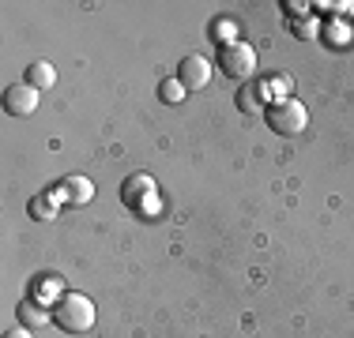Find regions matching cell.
Returning <instances> with one entry per match:
<instances>
[{
    "label": "cell",
    "mask_w": 354,
    "mask_h": 338,
    "mask_svg": "<svg viewBox=\"0 0 354 338\" xmlns=\"http://www.w3.org/2000/svg\"><path fill=\"white\" fill-rule=\"evenodd\" d=\"M95 319H98L95 301L83 297V293H64V297L53 304V324L61 327V331H68V335L91 331V327H95Z\"/></svg>",
    "instance_id": "cell-1"
},
{
    "label": "cell",
    "mask_w": 354,
    "mask_h": 338,
    "mask_svg": "<svg viewBox=\"0 0 354 338\" xmlns=\"http://www.w3.org/2000/svg\"><path fill=\"white\" fill-rule=\"evenodd\" d=\"M268 128L275 135H301L309 128V109L294 95L272 101V106H268Z\"/></svg>",
    "instance_id": "cell-2"
},
{
    "label": "cell",
    "mask_w": 354,
    "mask_h": 338,
    "mask_svg": "<svg viewBox=\"0 0 354 338\" xmlns=\"http://www.w3.org/2000/svg\"><path fill=\"white\" fill-rule=\"evenodd\" d=\"M218 68H223L230 79H249L257 72V49L249 41H234V46H223L218 53Z\"/></svg>",
    "instance_id": "cell-3"
},
{
    "label": "cell",
    "mask_w": 354,
    "mask_h": 338,
    "mask_svg": "<svg viewBox=\"0 0 354 338\" xmlns=\"http://www.w3.org/2000/svg\"><path fill=\"white\" fill-rule=\"evenodd\" d=\"M38 87H30V83H12V87L4 90V109L12 117H30L38 109Z\"/></svg>",
    "instance_id": "cell-4"
},
{
    "label": "cell",
    "mask_w": 354,
    "mask_h": 338,
    "mask_svg": "<svg viewBox=\"0 0 354 338\" xmlns=\"http://www.w3.org/2000/svg\"><path fill=\"white\" fill-rule=\"evenodd\" d=\"M177 79H181L185 90H204L212 83V64L204 57H185L181 68H177Z\"/></svg>",
    "instance_id": "cell-5"
},
{
    "label": "cell",
    "mask_w": 354,
    "mask_h": 338,
    "mask_svg": "<svg viewBox=\"0 0 354 338\" xmlns=\"http://www.w3.org/2000/svg\"><path fill=\"white\" fill-rule=\"evenodd\" d=\"M151 196H155V177L151 173H132L129 181L121 184V199L136 210H143V199H151Z\"/></svg>",
    "instance_id": "cell-6"
},
{
    "label": "cell",
    "mask_w": 354,
    "mask_h": 338,
    "mask_svg": "<svg viewBox=\"0 0 354 338\" xmlns=\"http://www.w3.org/2000/svg\"><path fill=\"white\" fill-rule=\"evenodd\" d=\"M57 199H68V203H87L95 199V184L87 177H64L61 188H57Z\"/></svg>",
    "instance_id": "cell-7"
},
{
    "label": "cell",
    "mask_w": 354,
    "mask_h": 338,
    "mask_svg": "<svg viewBox=\"0 0 354 338\" xmlns=\"http://www.w3.org/2000/svg\"><path fill=\"white\" fill-rule=\"evenodd\" d=\"M49 319H53V312H46L41 301H23L19 304V324L30 327V331H35V327H46Z\"/></svg>",
    "instance_id": "cell-8"
},
{
    "label": "cell",
    "mask_w": 354,
    "mask_h": 338,
    "mask_svg": "<svg viewBox=\"0 0 354 338\" xmlns=\"http://www.w3.org/2000/svg\"><path fill=\"white\" fill-rule=\"evenodd\" d=\"M27 83H30V87H38V90H49L57 83V68L49 61H35L27 68Z\"/></svg>",
    "instance_id": "cell-9"
},
{
    "label": "cell",
    "mask_w": 354,
    "mask_h": 338,
    "mask_svg": "<svg viewBox=\"0 0 354 338\" xmlns=\"http://www.w3.org/2000/svg\"><path fill=\"white\" fill-rule=\"evenodd\" d=\"M57 215V196H35L30 199V218H38V222H46V218Z\"/></svg>",
    "instance_id": "cell-10"
},
{
    "label": "cell",
    "mask_w": 354,
    "mask_h": 338,
    "mask_svg": "<svg viewBox=\"0 0 354 338\" xmlns=\"http://www.w3.org/2000/svg\"><path fill=\"white\" fill-rule=\"evenodd\" d=\"M158 95H162V101H170V106H177V101H185V95H189V90L181 87V79H162Z\"/></svg>",
    "instance_id": "cell-11"
},
{
    "label": "cell",
    "mask_w": 354,
    "mask_h": 338,
    "mask_svg": "<svg viewBox=\"0 0 354 338\" xmlns=\"http://www.w3.org/2000/svg\"><path fill=\"white\" fill-rule=\"evenodd\" d=\"M290 30L298 34L301 41H309V38H317V19H313V15H301V19H290Z\"/></svg>",
    "instance_id": "cell-12"
},
{
    "label": "cell",
    "mask_w": 354,
    "mask_h": 338,
    "mask_svg": "<svg viewBox=\"0 0 354 338\" xmlns=\"http://www.w3.org/2000/svg\"><path fill=\"white\" fill-rule=\"evenodd\" d=\"M257 95H260V87H257V83H245V87H241V109H245V113H257V109H260V101H257Z\"/></svg>",
    "instance_id": "cell-13"
},
{
    "label": "cell",
    "mask_w": 354,
    "mask_h": 338,
    "mask_svg": "<svg viewBox=\"0 0 354 338\" xmlns=\"http://www.w3.org/2000/svg\"><path fill=\"white\" fill-rule=\"evenodd\" d=\"M328 38H332L335 46H347V41H351V30L343 27V23H328Z\"/></svg>",
    "instance_id": "cell-14"
},
{
    "label": "cell",
    "mask_w": 354,
    "mask_h": 338,
    "mask_svg": "<svg viewBox=\"0 0 354 338\" xmlns=\"http://www.w3.org/2000/svg\"><path fill=\"white\" fill-rule=\"evenodd\" d=\"M4 338H35V335H30V327H23V324H19L15 331H8Z\"/></svg>",
    "instance_id": "cell-15"
}]
</instances>
